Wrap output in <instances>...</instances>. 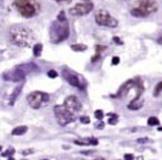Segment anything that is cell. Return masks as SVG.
<instances>
[{
  "label": "cell",
  "instance_id": "9c48e42d",
  "mask_svg": "<svg viewBox=\"0 0 162 160\" xmlns=\"http://www.w3.org/2000/svg\"><path fill=\"white\" fill-rule=\"evenodd\" d=\"M96 22L101 27H108V28H115L118 26V20L115 19L106 10H99L96 13Z\"/></svg>",
  "mask_w": 162,
  "mask_h": 160
},
{
  "label": "cell",
  "instance_id": "2e32d148",
  "mask_svg": "<svg viewBox=\"0 0 162 160\" xmlns=\"http://www.w3.org/2000/svg\"><path fill=\"white\" fill-rule=\"evenodd\" d=\"M41 52H42V44L41 43L35 44V47H33V55L36 58H39L41 55Z\"/></svg>",
  "mask_w": 162,
  "mask_h": 160
},
{
  "label": "cell",
  "instance_id": "8fae6325",
  "mask_svg": "<svg viewBox=\"0 0 162 160\" xmlns=\"http://www.w3.org/2000/svg\"><path fill=\"white\" fill-rule=\"evenodd\" d=\"M64 106L66 107L69 111H71V113L75 115V114L79 113V111H81L82 105H81V103H80L79 98H78L77 96L70 95V96H68L66 100H64Z\"/></svg>",
  "mask_w": 162,
  "mask_h": 160
},
{
  "label": "cell",
  "instance_id": "1f68e13d",
  "mask_svg": "<svg viewBox=\"0 0 162 160\" xmlns=\"http://www.w3.org/2000/svg\"><path fill=\"white\" fill-rule=\"evenodd\" d=\"M46 160H48V159H46Z\"/></svg>",
  "mask_w": 162,
  "mask_h": 160
},
{
  "label": "cell",
  "instance_id": "9a60e30c",
  "mask_svg": "<svg viewBox=\"0 0 162 160\" xmlns=\"http://www.w3.org/2000/svg\"><path fill=\"white\" fill-rule=\"evenodd\" d=\"M87 48H88L87 45L82 43H77V44H72V45H71V50L75 52H83L87 50Z\"/></svg>",
  "mask_w": 162,
  "mask_h": 160
},
{
  "label": "cell",
  "instance_id": "f546056e",
  "mask_svg": "<svg viewBox=\"0 0 162 160\" xmlns=\"http://www.w3.org/2000/svg\"><path fill=\"white\" fill-rule=\"evenodd\" d=\"M56 1H59V3H70V1H72V0H56Z\"/></svg>",
  "mask_w": 162,
  "mask_h": 160
},
{
  "label": "cell",
  "instance_id": "52a82bcc",
  "mask_svg": "<svg viewBox=\"0 0 162 160\" xmlns=\"http://www.w3.org/2000/svg\"><path fill=\"white\" fill-rule=\"evenodd\" d=\"M53 113L57 118V121L59 123V125L61 126H66L75 121V114L69 111L64 105H57V106H54Z\"/></svg>",
  "mask_w": 162,
  "mask_h": 160
},
{
  "label": "cell",
  "instance_id": "484cf974",
  "mask_svg": "<svg viewBox=\"0 0 162 160\" xmlns=\"http://www.w3.org/2000/svg\"><path fill=\"white\" fill-rule=\"evenodd\" d=\"M134 157L133 155H131V153H126L125 155V160H133Z\"/></svg>",
  "mask_w": 162,
  "mask_h": 160
},
{
  "label": "cell",
  "instance_id": "ffe728a7",
  "mask_svg": "<svg viewBox=\"0 0 162 160\" xmlns=\"http://www.w3.org/2000/svg\"><path fill=\"white\" fill-rule=\"evenodd\" d=\"M160 93H162V82L158 83L157 86H155V88H154V96H159Z\"/></svg>",
  "mask_w": 162,
  "mask_h": 160
},
{
  "label": "cell",
  "instance_id": "4dcf8cb0",
  "mask_svg": "<svg viewBox=\"0 0 162 160\" xmlns=\"http://www.w3.org/2000/svg\"><path fill=\"white\" fill-rule=\"evenodd\" d=\"M158 130H159V132H162V127H159L158 128Z\"/></svg>",
  "mask_w": 162,
  "mask_h": 160
},
{
  "label": "cell",
  "instance_id": "7c38bea8",
  "mask_svg": "<svg viewBox=\"0 0 162 160\" xmlns=\"http://www.w3.org/2000/svg\"><path fill=\"white\" fill-rule=\"evenodd\" d=\"M22 86H24V84H20V85L17 86V87L14 90V92L11 93V95H10V98H9V105H11V106H12V105L16 103V101H17V98H18L19 94L21 93Z\"/></svg>",
  "mask_w": 162,
  "mask_h": 160
},
{
  "label": "cell",
  "instance_id": "30bf717a",
  "mask_svg": "<svg viewBox=\"0 0 162 160\" xmlns=\"http://www.w3.org/2000/svg\"><path fill=\"white\" fill-rule=\"evenodd\" d=\"M93 10V3H77L75 7L69 9V13L71 16H86Z\"/></svg>",
  "mask_w": 162,
  "mask_h": 160
},
{
  "label": "cell",
  "instance_id": "6da1fadb",
  "mask_svg": "<svg viewBox=\"0 0 162 160\" xmlns=\"http://www.w3.org/2000/svg\"><path fill=\"white\" fill-rule=\"evenodd\" d=\"M9 39L17 47L29 48L32 44L33 34L32 31L27 27L14 24L9 30Z\"/></svg>",
  "mask_w": 162,
  "mask_h": 160
},
{
  "label": "cell",
  "instance_id": "5bb4252c",
  "mask_svg": "<svg viewBox=\"0 0 162 160\" xmlns=\"http://www.w3.org/2000/svg\"><path fill=\"white\" fill-rule=\"evenodd\" d=\"M142 106H143V102L141 100H137V101H131L130 104L128 105V108H129L130 111H138V109H140Z\"/></svg>",
  "mask_w": 162,
  "mask_h": 160
},
{
  "label": "cell",
  "instance_id": "277c9868",
  "mask_svg": "<svg viewBox=\"0 0 162 160\" xmlns=\"http://www.w3.org/2000/svg\"><path fill=\"white\" fill-rule=\"evenodd\" d=\"M14 7L24 18H32L38 11L36 0H14Z\"/></svg>",
  "mask_w": 162,
  "mask_h": 160
},
{
  "label": "cell",
  "instance_id": "603a6c76",
  "mask_svg": "<svg viewBox=\"0 0 162 160\" xmlns=\"http://www.w3.org/2000/svg\"><path fill=\"white\" fill-rule=\"evenodd\" d=\"M57 20H59V21H66L67 20L66 16H64V11H60V13H59L58 17H57Z\"/></svg>",
  "mask_w": 162,
  "mask_h": 160
},
{
  "label": "cell",
  "instance_id": "4316f807",
  "mask_svg": "<svg viewBox=\"0 0 162 160\" xmlns=\"http://www.w3.org/2000/svg\"><path fill=\"white\" fill-rule=\"evenodd\" d=\"M33 151H35L33 149H27V150H24V151H22V155H24V156L30 155V153H32Z\"/></svg>",
  "mask_w": 162,
  "mask_h": 160
},
{
  "label": "cell",
  "instance_id": "f1b7e54d",
  "mask_svg": "<svg viewBox=\"0 0 162 160\" xmlns=\"http://www.w3.org/2000/svg\"><path fill=\"white\" fill-rule=\"evenodd\" d=\"M96 127L98 128V129H103V127H104V124L100 121V123H99V124H97V125H96Z\"/></svg>",
  "mask_w": 162,
  "mask_h": 160
},
{
  "label": "cell",
  "instance_id": "ac0fdd59",
  "mask_svg": "<svg viewBox=\"0 0 162 160\" xmlns=\"http://www.w3.org/2000/svg\"><path fill=\"white\" fill-rule=\"evenodd\" d=\"M108 116L111 117V118L108 119V123L110 125H115L118 123V115H115V114H109Z\"/></svg>",
  "mask_w": 162,
  "mask_h": 160
},
{
  "label": "cell",
  "instance_id": "cb8c5ba5",
  "mask_svg": "<svg viewBox=\"0 0 162 160\" xmlns=\"http://www.w3.org/2000/svg\"><path fill=\"white\" fill-rule=\"evenodd\" d=\"M112 41H113V42H115V44H119V45H121V44H122V43H123V42H122V40L120 39V38H119V37H113Z\"/></svg>",
  "mask_w": 162,
  "mask_h": 160
},
{
  "label": "cell",
  "instance_id": "7a4b0ae2",
  "mask_svg": "<svg viewBox=\"0 0 162 160\" xmlns=\"http://www.w3.org/2000/svg\"><path fill=\"white\" fill-rule=\"evenodd\" d=\"M39 72V66L35 63H27V64H20L12 69L9 72L3 74V79L10 82H21L26 79L27 74Z\"/></svg>",
  "mask_w": 162,
  "mask_h": 160
},
{
  "label": "cell",
  "instance_id": "4fadbf2b",
  "mask_svg": "<svg viewBox=\"0 0 162 160\" xmlns=\"http://www.w3.org/2000/svg\"><path fill=\"white\" fill-rule=\"evenodd\" d=\"M27 132H28V127H27V126H18V127H14V129H12L11 134L14 135V136H22V135H25Z\"/></svg>",
  "mask_w": 162,
  "mask_h": 160
},
{
  "label": "cell",
  "instance_id": "d4e9b609",
  "mask_svg": "<svg viewBox=\"0 0 162 160\" xmlns=\"http://www.w3.org/2000/svg\"><path fill=\"white\" fill-rule=\"evenodd\" d=\"M120 63V59L119 56H113L112 58V62H111V64L112 65H118Z\"/></svg>",
  "mask_w": 162,
  "mask_h": 160
},
{
  "label": "cell",
  "instance_id": "8992f818",
  "mask_svg": "<svg viewBox=\"0 0 162 160\" xmlns=\"http://www.w3.org/2000/svg\"><path fill=\"white\" fill-rule=\"evenodd\" d=\"M27 102L29 106L33 109H40L41 107L46 106L49 103V95L45 92H40V90H35L31 92L27 96Z\"/></svg>",
  "mask_w": 162,
  "mask_h": 160
},
{
  "label": "cell",
  "instance_id": "83f0119b",
  "mask_svg": "<svg viewBox=\"0 0 162 160\" xmlns=\"http://www.w3.org/2000/svg\"><path fill=\"white\" fill-rule=\"evenodd\" d=\"M137 142H140V144H144V142H149V139H148V138H139V139L137 140Z\"/></svg>",
  "mask_w": 162,
  "mask_h": 160
},
{
  "label": "cell",
  "instance_id": "ba28073f",
  "mask_svg": "<svg viewBox=\"0 0 162 160\" xmlns=\"http://www.w3.org/2000/svg\"><path fill=\"white\" fill-rule=\"evenodd\" d=\"M62 76L64 79L70 84L71 86H75V87L79 88V90H85L86 88V82L83 81L82 76H80L79 74H77L75 72L71 71L68 67H64L62 69Z\"/></svg>",
  "mask_w": 162,
  "mask_h": 160
},
{
  "label": "cell",
  "instance_id": "e0dca14e",
  "mask_svg": "<svg viewBox=\"0 0 162 160\" xmlns=\"http://www.w3.org/2000/svg\"><path fill=\"white\" fill-rule=\"evenodd\" d=\"M159 119L157 118V117L152 116V117H149L148 118V125L149 126H158L159 125Z\"/></svg>",
  "mask_w": 162,
  "mask_h": 160
},
{
  "label": "cell",
  "instance_id": "3957f363",
  "mask_svg": "<svg viewBox=\"0 0 162 160\" xmlns=\"http://www.w3.org/2000/svg\"><path fill=\"white\" fill-rule=\"evenodd\" d=\"M70 34V27H69L68 21H59L56 20L52 22L51 27L49 30V37L50 41L52 43H60L68 39Z\"/></svg>",
  "mask_w": 162,
  "mask_h": 160
},
{
  "label": "cell",
  "instance_id": "44dd1931",
  "mask_svg": "<svg viewBox=\"0 0 162 160\" xmlns=\"http://www.w3.org/2000/svg\"><path fill=\"white\" fill-rule=\"evenodd\" d=\"M80 121H81V124H85V125H87V124H90V117L81 116V117H80Z\"/></svg>",
  "mask_w": 162,
  "mask_h": 160
},
{
  "label": "cell",
  "instance_id": "7402d4cb",
  "mask_svg": "<svg viewBox=\"0 0 162 160\" xmlns=\"http://www.w3.org/2000/svg\"><path fill=\"white\" fill-rule=\"evenodd\" d=\"M48 76H49L50 79H56V77L58 76V73H57L54 70H50V71H48Z\"/></svg>",
  "mask_w": 162,
  "mask_h": 160
},
{
  "label": "cell",
  "instance_id": "d6986e66",
  "mask_svg": "<svg viewBox=\"0 0 162 160\" xmlns=\"http://www.w3.org/2000/svg\"><path fill=\"white\" fill-rule=\"evenodd\" d=\"M103 116H104V114L101 109H98V111H94V117H96L98 121H102V119H103Z\"/></svg>",
  "mask_w": 162,
  "mask_h": 160
},
{
  "label": "cell",
  "instance_id": "5b68a950",
  "mask_svg": "<svg viewBox=\"0 0 162 160\" xmlns=\"http://www.w3.org/2000/svg\"><path fill=\"white\" fill-rule=\"evenodd\" d=\"M157 10L158 3L155 0H141L140 5L131 10V14L136 18H146Z\"/></svg>",
  "mask_w": 162,
  "mask_h": 160
}]
</instances>
